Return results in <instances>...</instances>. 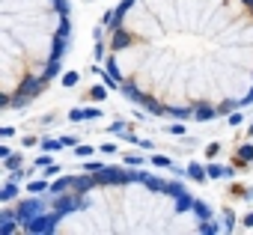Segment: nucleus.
<instances>
[{
  "label": "nucleus",
  "mask_w": 253,
  "mask_h": 235,
  "mask_svg": "<svg viewBox=\"0 0 253 235\" xmlns=\"http://www.w3.org/2000/svg\"><path fill=\"white\" fill-rule=\"evenodd\" d=\"M98 182L104 185H122V182H128V170H119V167H104Z\"/></svg>",
  "instance_id": "obj_4"
},
{
  "label": "nucleus",
  "mask_w": 253,
  "mask_h": 235,
  "mask_svg": "<svg viewBox=\"0 0 253 235\" xmlns=\"http://www.w3.org/2000/svg\"><path fill=\"white\" fill-rule=\"evenodd\" d=\"M95 182H98V176H72V188H75V191H81V194H84V191H89Z\"/></svg>",
  "instance_id": "obj_6"
},
{
  "label": "nucleus",
  "mask_w": 253,
  "mask_h": 235,
  "mask_svg": "<svg viewBox=\"0 0 253 235\" xmlns=\"http://www.w3.org/2000/svg\"><path fill=\"white\" fill-rule=\"evenodd\" d=\"M54 6L60 9V15H66V12H69V3H66V0H54Z\"/></svg>",
  "instance_id": "obj_35"
},
{
  "label": "nucleus",
  "mask_w": 253,
  "mask_h": 235,
  "mask_svg": "<svg viewBox=\"0 0 253 235\" xmlns=\"http://www.w3.org/2000/svg\"><path fill=\"white\" fill-rule=\"evenodd\" d=\"M48 164H54L51 155H39V158H36V167H48Z\"/></svg>",
  "instance_id": "obj_33"
},
{
  "label": "nucleus",
  "mask_w": 253,
  "mask_h": 235,
  "mask_svg": "<svg viewBox=\"0 0 253 235\" xmlns=\"http://www.w3.org/2000/svg\"><path fill=\"white\" fill-rule=\"evenodd\" d=\"M214 113H217L214 107H197V110H194V116H197V119H200V122H206V119H211V116H214Z\"/></svg>",
  "instance_id": "obj_17"
},
{
  "label": "nucleus",
  "mask_w": 253,
  "mask_h": 235,
  "mask_svg": "<svg viewBox=\"0 0 253 235\" xmlns=\"http://www.w3.org/2000/svg\"><path fill=\"white\" fill-rule=\"evenodd\" d=\"M170 131H173V134H176V137H182V134H185V125H182V122H176V125H173V128H170Z\"/></svg>",
  "instance_id": "obj_36"
},
{
  "label": "nucleus",
  "mask_w": 253,
  "mask_h": 235,
  "mask_svg": "<svg viewBox=\"0 0 253 235\" xmlns=\"http://www.w3.org/2000/svg\"><path fill=\"white\" fill-rule=\"evenodd\" d=\"M42 149H45V152H57V149H63V140H54V137H45V140H42Z\"/></svg>",
  "instance_id": "obj_18"
},
{
  "label": "nucleus",
  "mask_w": 253,
  "mask_h": 235,
  "mask_svg": "<svg viewBox=\"0 0 253 235\" xmlns=\"http://www.w3.org/2000/svg\"><path fill=\"white\" fill-rule=\"evenodd\" d=\"M60 140H63V146H78V137L75 134L72 137H60Z\"/></svg>",
  "instance_id": "obj_37"
},
{
  "label": "nucleus",
  "mask_w": 253,
  "mask_h": 235,
  "mask_svg": "<svg viewBox=\"0 0 253 235\" xmlns=\"http://www.w3.org/2000/svg\"><path fill=\"white\" fill-rule=\"evenodd\" d=\"M66 48H69V36H60V39L54 42V57H57V60H63Z\"/></svg>",
  "instance_id": "obj_11"
},
{
  "label": "nucleus",
  "mask_w": 253,
  "mask_h": 235,
  "mask_svg": "<svg viewBox=\"0 0 253 235\" xmlns=\"http://www.w3.org/2000/svg\"><path fill=\"white\" fill-rule=\"evenodd\" d=\"M152 164H155V167H167V170H173V161H170L167 155H155V158H152Z\"/></svg>",
  "instance_id": "obj_25"
},
{
  "label": "nucleus",
  "mask_w": 253,
  "mask_h": 235,
  "mask_svg": "<svg viewBox=\"0 0 253 235\" xmlns=\"http://www.w3.org/2000/svg\"><path fill=\"white\" fill-rule=\"evenodd\" d=\"M125 164H131V167H137V164H140V158H137V155H128V158H125Z\"/></svg>",
  "instance_id": "obj_39"
},
{
  "label": "nucleus",
  "mask_w": 253,
  "mask_h": 235,
  "mask_svg": "<svg viewBox=\"0 0 253 235\" xmlns=\"http://www.w3.org/2000/svg\"><path fill=\"white\" fill-rule=\"evenodd\" d=\"M84 170H86V173H101V170H104V164H98V161H86V164H84Z\"/></svg>",
  "instance_id": "obj_28"
},
{
  "label": "nucleus",
  "mask_w": 253,
  "mask_h": 235,
  "mask_svg": "<svg viewBox=\"0 0 253 235\" xmlns=\"http://www.w3.org/2000/svg\"><path fill=\"white\" fill-rule=\"evenodd\" d=\"M188 176H191L194 182H206V179H209V170H206L203 164H197V161H191V164H188Z\"/></svg>",
  "instance_id": "obj_7"
},
{
  "label": "nucleus",
  "mask_w": 253,
  "mask_h": 235,
  "mask_svg": "<svg viewBox=\"0 0 253 235\" xmlns=\"http://www.w3.org/2000/svg\"><path fill=\"white\" fill-rule=\"evenodd\" d=\"M200 232H206V235H211V232H220V226H217V223H209V220H203V226H200Z\"/></svg>",
  "instance_id": "obj_29"
},
{
  "label": "nucleus",
  "mask_w": 253,
  "mask_h": 235,
  "mask_svg": "<svg viewBox=\"0 0 253 235\" xmlns=\"http://www.w3.org/2000/svg\"><path fill=\"white\" fill-rule=\"evenodd\" d=\"M107 89H110V86H107V83H101V86H92V92H89V95H92L95 101H104V95H107Z\"/></svg>",
  "instance_id": "obj_20"
},
{
  "label": "nucleus",
  "mask_w": 253,
  "mask_h": 235,
  "mask_svg": "<svg viewBox=\"0 0 253 235\" xmlns=\"http://www.w3.org/2000/svg\"><path fill=\"white\" fill-rule=\"evenodd\" d=\"M27 191L30 194H42V191H51V185H48V179H39V182H30Z\"/></svg>",
  "instance_id": "obj_15"
},
{
  "label": "nucleus",
  "mask_w": 253,
  "mask_h": 235,
  "mask_svg": "<svg viewBox=\"0 0 253 235\" xmlns=\"http://www.w3.org/2000/svg\"><path fill=\"white\" fill-rule=\"evenodd\" d=\"M42 75H45V78H48V80H51V78H54V75H60V60H57V57H51V63H48V66H45V72H42Z\"/></svg>",
  "instance_id": "obj_14"
},
{
  "label": "nucleus",
  "mask_w": 253,
  "mask_h": 235,
  "mask_svg": "<svg viewBox=\"0 0 253 235\" xmlns=\"http://www.w3.org/2000/svg\"><path fill=\"white\" fill-rule=\"evenodd\" d=\"M57 220H60L57 211H54V214H39V217H33L24 229L33 232V235H45V232H54V229H57Z\"/></svg>",
  "instance_id": "obj_3"
},
{
  "label": "nucleus",
  "mask_w": 253,
  "mask_h": 235,
  "mask_svg": "<svg viewBox=\"0 0 253 235\" xmlns=\"http://www.w3.org/2000/svg\"><path fill=\"white\" fill-rule=\"evenodd\" d=\"M244 3H250V6H253V0H244Z\"/></svg>",
  "instance_id": "obj_42"
},
{
  "label": "nucleus",
  "mask_w": 253,
  "mask_h": 235,
  "mask_svg": "<svg viewBox=\"0 0 253 235\" xmlns=\"http://www.w3.org/2000/svg\"><path fill=\"white\" fill-rule=\"evenodd\" d=\"M128 42H131V39L125 36L122 30H116V33H113V48H125V45H128Z\"/></svg>",
  "instance_id": "obj_19"
},
{
  "label": "nucleus",
  "mask_w": 253,
  "mask_h": 235,
  "mask_svg": "<svg viewBox=\"0 0 253 235\" xmlns=\"http://www.w3.org/2000/svg\"><path fill=\"white\" fill-rule=\"evenodd\" d=\"M244 226H253V211H250V214L244 217Z\"/></svg>",
  "instance_id": "obj_41"
},
{
  "label": "nucleus",
  "mask_w": 253,
  "mask_h": 235,
  "mask_svg": "<svg viewBox=\"0 0 253 235\" xmlns=\"http://www.w3.org/2000/svg\"><path fill=\"white\" fill-rule=\"evenodd\" d=\"M122 92L128 95V98H134V101H143V95H140V92H137V89H134L131 83H122Z\"/></svg>",
  "instance_id": "obj_22"
},
{
  "label": "nucleus",
  "mask_w": 253,
  "mask_h": 235,
  "mask_svg": "<svg viewBox=\"0 0 253 235\" xmlns=\"http://www.w3.org/2000/svg\"><path fill=\"white\" fill-rule=\"evenodd\" d=\"M15 220H18V211H3V214H0V232H3V235H9V232H15Z\"/></svg>",
  "instance_id": "obj_5"
},
{
  "label": "nucleus",
  "mask_w": 253,
  "mask_h": 235,
  "mask_svg": "<svg viewBox=\"0 0 253 235\" xmlns=\"http://www.w3.org/2000/svg\"><path fill=\"white\" fill-rule=\"evenodd\" d=\"M238 155H241V161H253V146H241Z\"/></svg>",
  "instance_id": "obj_30"
},
{
  "label": "nucleus",
  "mask_w": 253,
  "mask_h": 235,
  "mask_svg": "<svg viewBox=\"0 0 253 235\" xmlns=\"http://www.w3.org/2000/svg\"><path fill=\"white\" fill-rule=\"evenodd\" d=\"M206 155H209V158H214V155H217V143H211V146L206 149Z\"/></svg>",
  "instance_id": "obj_40"
},
{
  "label": "nucleus",
  "mask_w": 253,
  "mask_h": 235,
  "mask_svg": "<svg viewBox=\"0 0 253 235\" xmlns=\"http://www.w3.org/2000/svg\"><path fill=\"white\" fill-rule=\"evenodd\" d=\"M250 137H253V125H250Z\"/></svg>",
  "instance_id": "obj_43"
},
{
  "label": "nucleus",
  "mask_w": 253,
  "mask_h": 235,
  "mask_svg": "<svg viewBox=\"0 0 253 235\" xmlns=\"http://www.w3.org/2000/svg\"><path fill=\"white\" fill-rule=\"evenodd\" d=\"M3 167H6V170H18V167H21V155H9V158L3 161Z\"/></svg>",
  "instance_id": "obj_24"
},
{
  "label": "nucleus",
  "mask_w": 253,
  "mask_h": 235,
  "mask_svg": "<svg viewBox=\"0 0 253 235\" xmlns=\"http://www.w3.org/2000/svg\"><path fill=\"white\" fill-rule=\"evenodd\" d=\"M84 116H86V119H98L101 110H98V107H86V110H84Z\"/></svg>",
  "instance_id": "obj_32"
},
{
  "label": "nucleus",
  "mask_w": 253,
  "mask_h": 235,
  "mask_svg": "<svg viewBox=\"0 0 253 235\" xmlns=\"http://www.w3.org/2000/svg\"><path fill=\"white\" fill-rule=\"evenodd\" d=\"M164 191H167L170 196H176V199H179V196H185V185H179V182H167V185H164Z\"/></svg>",
  "instance_id": "obj_13"
},
{
  "label": "nucleus",
  "mask_w": 253,
  "mask_h": 235,
  "mask_svg": "<svg viewBox=\"0 0 253 235\" xmlns=\"http://www.w3.org/2000/svg\"><path fill=\"white\" fill-rule=\"evenodd\" d=\"M92 75H98V78H101V80H104L110 89H116V86H119V80H113V75H110V72H101L98 66H92Z\"/></svg>",
  "instance_id": "obj_10"
},
{
  "label": "nucleus",
  "mask_w": 253,
  "mask_h": 235,
  "mask_svg": "<svg viewBox=\"0 0 253 235\" xmlns=\"http://www.w3.org/2000/svg\"><path fill=\"white\" fill-rule=\"evenodd\" d=\"M15 196H18V185L9 179V182L3 185V191H0V199H3V202H9V199H15Z\"/></svg>",
  "instance_id": "obj_9"
},
{
  "label": "nucleus",
  "mask_w": 253,
  "mask_h": 235,
  "mask_svg": "<svg viewBox=\"0 0 253 235\" xmlns=\"http://www.w3.org/2000/svg\"><path fill=\"white\" fill-rule=\"evenodd\" d=\"M191 211H194L200 220H211V208H209L203 199H197V196H194V208H191Z\"/></svg>",
  "instance_id": "obj_8"
},
{
  "label": "nucleus",
  "mask_w": 253,
  "mask_h": 235,
  "mask_svg": "<svg viewBox=\"0 0 253 235\" xmlns=\"http://www.w3.org/2000/svg\"><path fill=\"white\" fill-rule=\"evenodd\" d=\"M60 173V164H48V170H45V176H57Z\"/></svg>",
  "instance_id": "obj_38"
},
{
  "label": "nucleus",
  "mask_w": 253,
  "mask_h": 235,
  "mask_svg": "<svg viewBox=\"0 0 253 235\" xmlns=\"http://www.w3.org/2000/svg\"><path fill=\"white\" fill-rule=\"evenodd\" d=\"M143 182H146L152 191H164V182H161V179H155L152 173H146V179H143Z\"/></svg>",
  "instance_id": "obj_21"
},
{
  "label": "nucleus",
  "mask_w": 253,
  "mask_h": 235,
  "mask_svg": "<svg viewBox=\"0 0 253 235\" xmlns=\"http://www.w3.org/2000/svg\"><path fill=\"white\" fill-rule=\"evenodd\" d=\"M84 205H86V199H84V196H72V194H69V196L57 194V199H51V208H54L60 217H66L69 211H78V208H84Z\"/></svg>",
  "instance_id": "obj_2"
},
{
  "label": "nucleus",
  "mask_w": 253,
  "mask_h": 235,
  "mask_svg": "<svg viewBox=\"0 0 253 235\" xmlns=\"http://www.w3.org/2000/svg\"><path fill=\"white\" fill-rule=\"evenodd\" d=\"M241 122H244L241 113H229V125H241Z\"/></svg>",
  "instance_id": "obj_34"
},
{
  "label": "nucleus",
  "mask_w": 253,
  "mask_h": 235,
  "mask_svg": "<svg viewBox=\"0 0 253 235\" xmlns=\"http://www.w3.org/2000/svg\"><path fill=\"white\" fill-rule=\"evenodd\" d=\"M66 188H72V176H66V179H60V182H54V185H51V194L57 196V194H63Z\"/></svg>",
  "instance_id": "obj_16"
},
{
  "label": "nucleus",
  "mask_w": 253,
  "mask_h": 235,
  "mask_svg": "<svg viewBox=\"0 0 253 235\" xmlns=\"http://www.w3.org/2000/svg\"><path fill=\"white\" fill-rule=\"evenodd\" d=\"M60 36H72V24H69V15H60Z\"/></svg>",
  "instance_id": "obj_23"
},
{
  "label": "nucleus",
  "mask_w": 253,
  "mask_h": 235,
  "mask_svg": "<svg viewBox=\"0 0 253 235\" xmlns=\"http://www.w3.org/2000/svg\"><path fill=\"white\" fill-rule=\"evenodd\" d=\"M75 83H78V72H66V75H63V86H69V89H72Z\"/></svg>",
  "instance_id": "obj_26"
},
{
  "label": "nucleus",
  "mask_w": 253,
  "mask_h": 235,
  "mask_svg": "<svg viewBox=\"0 0 253 235\" xmlns=\"http://www.w3.org/2000/svg\"><path fill=\"white\" fill-rule=\"evenodd\" d=\"M170 113L176 116V119H188V116H191V110H188V107H170Z\"/></svg>",
  "instance_id": "obj_27"
},
{
  "label": "nucleus",
  "mask_w": 253,
  "mask_h": 235,
  "mask_svg": "<svg viewBox=\"0 0 253 235\" xmlns=\"http://www.w3.org/2000/svg\"><path fill=\"white\" fill-rule=\"evenodd\" d=\"M15 211H18V223H21V229H24L33 217L45 214V199H21Z\"/></svg>",
  "instance_id": "obj_1"
},
{
  "label": "nucleus",
  "mask_w": 253,
  "mask_h": 235,
  "mask_svg": "<svg viewBox=\"0 0 253 235\" xmlns=\"http://www.w3.org/2000/svg\"><path fill=\"white\" fill-rule=\"evenodd\" d=\"M206 170H209V176H211V179H220V176H232V170H229V167H217V164H209Z\"/></svg>",
  "instance_id": "obj_12"
},
{
  "label": "nucleus",
  "mask_w": 253,
  "mask_h": 235,
  "mask_svg": "<svg viewBox=\"0 0 253 235\" xmlns=\"http://www.w3.org/2000/svg\"><path fill=\"white\" fill-rule=\"evenodd\" d=\"M92 152H95L92 146H78V152H75V155H78V158H89Z\"/></svg>",
  "instance_id": "obj_31"
}]
</instances>
